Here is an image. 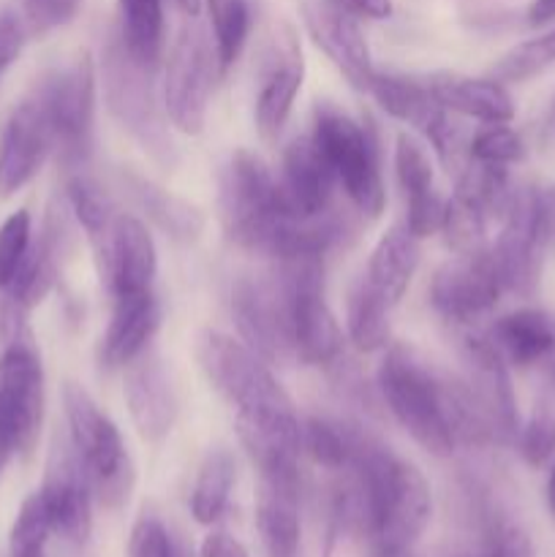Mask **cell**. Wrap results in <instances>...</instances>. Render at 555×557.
<instances>
[{"label": "cell", "instance_id": "obj_43", "mask_svg": "<svg viewBox=\"0 0 555 557\" xmlns=\"http://www.w3.org/2000/svg\"><path fill=\"white\" fill-rule=\"evenodd\" d=\"M526 156V145L509 125H488L468 141V158L490 166H509Z\"/></svg>", "mask_w": 555, "mask_h": 557}, {"label": "cell", "instance_id": "obj_8", "mask_svg": "<svg viewBox=\"0 0 555 557\" xmlns=\"http://www.w3.org/2000/svg\"><path fill=\"white\" fill-rule=\"evenodd\" d=\"M313 136L330 161L343 194L362 215L379 218L384 212L386 194L384 183H381L379 152H375V141L368 128H362L359 120L341 112L332 103H319Z\"/></svg>", "mask_w": 555, "mask_h": 557}, {"label": "cell", "instance_id": "obj_30", "mask_svg": "<svg viewBox=\"0 0 555 557\" xmlns=\"http://www.w3.org/2000/svg\"><path fill=\"white\" fill-rule=\"evenodd\" d=\"M120 41L136 63L152 69L163 49V0H120Z\"/></svg>", "mask_w": 555, "mask_h": 557}, {"label": "cell", "instance_id": "obj_47", "mask_svg": "<svg viewBox=\"0 0 555 557\" xmlns=\"http://www.w3.org/2000/svg\"><path fill=\"white\" fill-rule=\"evenodd\" d=\"M25 25L16 14L0 9V79H3L5 71L16 63V58L22 54L25 47Z\"/></svg>", "mask_w": 555, "mask_h": 557}, {"label": "cell", "instance_id": "obj_7", "mask_svg": "<svg viewBox=\"0 0 555 557\" xmlns=\"http://www.w3.org/2000/svg\"><path fill=\"white\" fill-rule=\"evenodd\" d=\"M150 71L152 69L136 63L120 36H114L103 52V96H107L109 112L139 141L141 150L150 152L152 161L161 166H174L177 147L169 134L166 117L158 107Z\"/></svg>", "mask_w": 555, "mask_h": 557}, {"label": "cell", "instance_id": "obj_35", "mask_svg": "<svg viewBox=\"0 0 555 557\" xmlns=\"http://www.w3.org/2000/svg\"><path fill=\"white\" fill-rule=\"evenodd\" d=\"M221 74L239 58L250 30L248 0H205Z\"/></svg>", "mask_w": 555, "mask_h": 557}, {"label": "cell", "instance_id": "obj_37", "mask_svg": "<svg viewBox=\"0 0 555 557\" xmlns=\"http://www.w3.org/2000/svg\"><path fill=\"white\" fill-rule=\"evenodd\" d=\"M52 533V522H49V511L44 506L41 493L27 495L22 500L14 525H11V557H47V542Z\"/></svg>", "mask_w": 555, "mask_h": 557}, {"label": "cell", "instance_id": "obj_19", "mask_svg": "<svg viewBox=\"0 0 555 557\" xmlns=\"http://www.w3.org/2000/svg\"><path fill=\"white\" fill-rule=\"evenodd\" d=\"M54 152L52 131L33 96L11 109L0 131V199L25 188Z\"/></svg>", "mask_w": 555, "mask_h": 557}, {"label": "cell", "instance_id": "obj_49", "mask_svg": "<svg viewBox=\"0 0 555 557\" xmlns=\"http://www.w3.org/2000/svg\"><path fill=\"white\" fill-rule=\"evenodd\" d=\"M343 9L365 20H386L392 16V0H337Z\"/></svg>", "mask_w": 555, "mask_h": 557}, {"label": "cell", "instance_id": "obj_9", "mask_svg": "<svg viewBox=\"0 0 555 557\" xmlns=\"http://www.w3.org/2000/svg\"><path fill=\"white\" fill-rule=\"evenodd\" d=\"M553 221V196L531 185L515 188V196L504 212V228L495 239V248L490 250L504 292L520 294V297H531L536 292Z\"/></svg>", "mask_w": 555, "mask_h": 557}, {"label": "cell", "instance_id": "obj_23", "mask_svg": "<svg viewBox=\"0 0 555 557\" xmlns=\"http://www.w3.org/2000/svg\"><path fill=\"white\" fill-rule=\"evenodd\" d=\"M161 324V305L156 294H123L114 297L112 315H109L107 332L101 337V364L107 368H128L139 354L147 351V343L156 335Z\"/></svg>", "mask_w": 555, "mask_h": 557}, {"label": "cell", "instance_id": "obj_46", "mask_svg": "<svg viewBox=\"0 0 555 557\" xmlns=\"http://www.w3.org/2000/svg\"><path fill=\"white\" fill-rule=\"evenodd\" d=\"M25 20L33 33H49L76 16L82 0H22Z\"/></svg>", "mask_w": 555, "mask_h": 557}, {"label": "cell", "instance_id": "obj_52", "mask_svg": "<svg viewBox=\"0 0 555 557\" xmlns=\"http://www.w3.org/2000/svg\"><path fill=\"white\" fill-rule=\"evenodd\" d=\"M370 557H417L414 549H373ZM449 557H468L466 553L462 555H449Z\"/></svg>", "mask_w": 555, "mask_h": 557}, {"label": "cell", "instance_id": "obj_39", "mask_svg": "<svg viewBox=\"0 0 555 557\" xmlns=\"http://www.w3.org/2000/svg\"><path fill=\"white\" fill-rule=\"evenodd\" d=\"M555 65V30L531 41L517 44L493 65V76L498 82H526Z\"/></svg>", "mask_w": 555, "mask_h": 557}, {"label": "cell", "instance_id": "obj_31", "mask_svg": "<svg viewBox=\"0 0 555 557\" xmlns=\"http://www.w3.org/2000/svg\"><path fill=\"white\" fill-rule=\"evenodd\" d=\"M395 305L375 292L365 277L348 294L346 326L348 337L359 351H379L390 341V315Z\"/></svg>", "mask_w": 555, "mask_h": 557}, {"label": "cell", "instance_id": "obj_33", "mask_svg": "<svg viewBox=\"0 0 555 557\" xmlns=\"http://www.w3.org/2000/svg\"><path fill=\"white\" fill-rule=\"evenodd\" d=\"M362 430L337 419L308 417L303 422V451L330 471H346Z\"/></svg>", "mask_w": 555, "mask_h": 557}, {"label": "cell", "instance_id": "obj_45", "mask_svg": "<svg viewBox=\"0 0 555 557\" xmlns=\"http://www.w3.org/2000/svg\"><path fill=\"white\" fill-rule=\"evenodd\" d=\"M446 215V201L441 199L439 190H428V194H419L406 199V228L417 239L430 237V234H439L444 226Z\"/></svg>", "mask_w": 555, "mask_h": 557}, {"label": "cell", "instance_id": "obj_34", "mask_svg": "<svg viewBox=\"0 0 555 557\" xmlns=\"http://www.w3.org/2000/svg\"><path fill=\"white\" fill-rule=\"evenodd\" d=\"M65 207H69L71 215L76 218V223L85 228L92 248H101L109 228H112V221L118 218V210H114L107 190H103L96 180L76 174V177H71L69 185H65Z\"/></svg>", "mask_w": 555, "mask_h": 557}, {"label": "cell", "instance_id": "obj_25", "mask_svg": "<svg viewBox=\"0 0 555 557\" xmlns=\"http://www.w3.org/2000/svg\"><path fill=\"white\" fill-rule=\"evenodd\" d=\"M368 90L386 114H392V117L400 120V123L417 128L419 134L428 136L433 145L452 125L449 114H446V109L435 101V96L430 92L428 82L424 79L397 74H379V71H375Z\"/></svg>", "mask_w": 555, "mask_h": 557}, {"label": "cell", "instance_id": "obj_10", "mask_svg": "<svg viewBox=\"0 0 555 557\" xmlns=\"http://www.w3.org/2000/svg\"><path fill=\"white\" fill-rule=\"evenodd\" d=\"M275 275L292 305L294 351L308 364H335L343 354V330L324 299V256L278 259Z\"/></svg>", "mask_w": 555, "mask_h": 557}, {"label": "cell", "instance_id": "obj_4", "mask_svg": "<svg viewBox=\"0 0 555 557\" xmlns=\"http://www.w3.org/2000/svg\"><path fill=\"white\" fill-rule=\"evenodd\" d=\"M63 411L69 422V441L79 460L85 462L92 493L103 506L118 509L134 490V462H131L118 424L76 381L63 386Z\"/></svg>", "mask_w": 555, "mask_h": 557}, {"label": "cell", "instance_id": "obj_36", "mask_svg": "<svg viewBox=\"0 0 555 557\" xmlns=\"http://www.w3.org/2000/svg\"><path fill=\"white\" fill-rule=\"evenodd\" d=\"M468 557H533L531 536L520 522L498 509H484L479 517V542Z\"/></svg>", "mask_w": 555, "mask_h": 557}, {"label": "cell", "instance_id": "obj_32", "mask_svg": "<svg viewBox=\"0 0 555 557\" xmlns=\"http://www.w3.org/2000/svg\"><path fill=\"white\" fill-rule=\"evenodd\" d=\"M237 466L226 449H215L205 457L190 493V515L199 525H215L223 517L232 495Z\"/></svg>", "mask_w": 555, "mask_h": 557}, {"label": "cell", "instance_id": "obj_38", "mask_svg": "<svg viewBox=\"0 0 555 557\" xmlns=\"http://www.w3.org/2000/svg\"><path fill=\"white\" fill-rule=\"evenodd\" d=\"M488 212L482 207H477L473 201L462 199V196H452V201H446V215L441 234L446 237L449 248H455L457 253H473V250L484 248V232H488Z\"/></svg>", "mask_w": 555, "mask_h": 557}, {"label": "cell", "instance_id": "obj_51", "mask_svg": "<svg viewBox=\"0 0 555 557\" xmlns=\"http://www.w3.org/2000/svg\"><path fill=\"white\" fill-rule=\"evenodd\" d=\"M14 451H16L14 441H11V433H9V428H5L3 417H0V476H3L5 466H9V460Z\"/></svg>", "mask_w": 555, "mask_h": 557}, {"label": "cell", "instance_id": "obj_13", "mask_svg": "<svg viewBox=\"0 0 555 557\" xmlns=\"http://www.w3.org/2000/svg\"><path fill=\"white\" fill-rule=\"evenodd\" d=\"M0 417L16 455H30L44 422V368L27 337L16 335L0 354Z\"/></svg>", "mask_w": 555, "mask_h": 557}, {"label": "cell", "instance_id": "obj_24", "mask_svg": "<svg viewBox=\"0 0 555 557\" xmlns=\"http://www.w3.org/2000/svg\"><path fill=\"white\" fill-rule=\"evenodd\" d=\"M424 82H428L430 92L446 112L479 120L484 125H506L515 120V101L495 76L493 79H482V76L441 71V74L428 76Z\"/></svg>", "mask_w": 555, "mask_h": 557}, {"label": "cell", "instance_id": "obj_6", "mask_svg": "<svg viewBox=\"0 0 555 557\" xmlns=\"http://www.w3.org/2000/svg\"><path fill=\"white\" fill-rule=\"evenodd\" d=\"M196 359L207 381L237 408V417H275L294 411L264 359L243 341L205 330L196 337Z\"/></svg>", "mask_w": 555, "mask_h": 557}, {"label": "cell", "instance_id": "obj_50", "mask_svg": "<svg viewBox=\"0 0 555 557\" xmlns=\"http://www.w3.org/2000/svg\"><path fill=\"white\" fill-rule=\"evenodd\" d=\"M550 20H555V0H533L528 5V22L531 25H544Z\"/></svg>", "mask_w": 555, "mask_h": 557}, {"label": "cell", "instance_id": "obj_22", "mask_svg": "<svg viewBox=\"0 0 555 557\" xmlns=\"http://www.w3.org/2000/svg\"><path fill=\"white\" fill-rule=\"evenodd\" d=\"M283 196L299 215H319L332 210V190L337 180L313 134L294 136L283 150L281 163Z\"/></svg>", "mask_w": 555, "mask_h": 557}, {"label": "cell", "instance_id": "obj_11", "mask_svg": "<svg viewBox=\"0 0 555 557\" xmlns=\"http://www.w3.org/2000/svg\"><path fill=\"white\" fill-rule=\"evenodd\" d=\"M221 74L215 44L199 30L185 27L169 52L163 71V112L180 134L196 136L205 131L215 76Z\"/></svg>", "mask_w": 555, "mask_h": 557}, {"label": "cell", "instance_id": "obj_21", "mask_svg": "<svg viewBox=\"0 0 555 557\" xmlns=\"http://www.w3.org/2000/svg\"><path fill=\"white\" fill-rule=\"evenodd\" d=\"M125 406L145 441L166 438L177 419V397L166 368L156 354H139L125 368Z\"/></svg>", "mask_w": 555, "mask_h": 557}, {"label": "cell", "instance_id": "obj_26", "mask_svg": "<svg viewBox=\"0 0 555 557\" xmlns=\"http://www.w3.org/2000/svg\"><path fill=\"white\" fill-rule=\"evenodd\" d=\"M488 337L501 357L517 368L547 362L555 357V315L539 308L511 310L495 321Z\"/></svg>", "mask_w": 555, "mask_h": 557}, {"label": "cell", "instance_id": "obj_16", "mask_svg": "<svg viewBox=\"0 0 555 557\" xmlns=\"http://www.w3.org/2000/svg\"><path fill=\"white\" fill-rule=\"evenodd\" d=\"M41 498L49 511L54 536L82 547L92 531V482L87 476L85 462L74 451V446L63 444L52 451L47 466V476L41 484Z\"/></svg>", "mask_w": 555, "mask_h": 557}, {"label": "cell", "instance_id": "obj_40", "mask_svg": "<svg viewBox=\"0 0 555 557\" xmlns=\"http://www.w3.org/2000/svg\"><path fill=\"white\" fill-rule=\"evenodd\" d=\"M33 243V221L27 210H16L0 223V288H9Z\"/></svg>", "mask_w": 555, "mask_h": 557}, {"label": "cell", "instance_id": "obj_54", "mask_svg": "<svg viewBox=\"0 0 555 557\" xmlns=\"http://www.w3.org/2000/svg\"><path fill=\"white\" fill-rule=\"evenodd\" d=\"M547 506L555 517V466H553V471H550V479H547Z\"/></svg>", "mask_w": 555, "mask_h": 557}, {"label": "cell", "instance_id": "obj_2", "mask_svg": "<svg viewBox=\"0 0 555 557\" xmlns=\"http://www.w3.org/2000/svg\"><path fill=\"white\" fill-rule=\"evenodd\" d=\"M346 473L362 504V533L370 539V547L414 549L433 515L422 471L381 441L359 433Z\"/></svg>", "mask_w": 555, "mask_h": 557}, {"label": "cell", "instance_id": "obj_42", "mask_svg": "<svg viewBox=\"0 0 555 557\" xmlns=\"http://www.w3.org/2000/svg\"><path fill=\"white\" fill-rule=\"evenodd\" d=\"M517 446L528 466H544L555 457V406L539 403L531 419L517 433Z\"/></svg>", "mask_w": 555, "mask_h": 557}, {"label": "cell", "instance_id": "obj_56", "mask_svg": "<svg viewBox=\"0 0 555 557\" xmlns=\"http://www.w3.org/2000/svg\"><path fill=\"white\" fill-rule=\"evenodd\" d=\"M553 120H555V109H553Z\"/></svg>", "mask_w": 555, "mask_h": 557}, {"label": "cell", "instance_id": "obj_3", "mask_svg": "<svg viewBox=\"0 0 555 557\" xmlns=\"http://www.w3.org/2000/svg\"><path fill=\"white\" fill-rule=\"evenodd\" d=\"M297 215L259 156L250 150L232 152L221 172V223L234 245L272 256L281 234Z\"/></svg>", "mask_w": 555, "mask_h": 557}, {"label": "cell", "instance_id": "obj_17", "mask_svg": "<svg viewBox=\"0 0 555 557\" xmlns=\"http://www.w3.org/2000/svg\"><path fill=\"white\" fill-rule=\"evenodd\" d=\"M305 63L299 49L297 33L288 25H281L270 38L264 52V63L259 71V90H256V128L261 139L272 141L286 125L292 114L297 92L303 90Z\"/></svg>", "mask_w": 555, "mask_h": 557}, {"label": "cell", "instance_id": "obj_5", "mask_svg": "<svg viewBox=\"0 0 555 557\" xmlns=\"http://www.w3.org/2000/svg\"><path fill=\"white\" fill-rule=\"evenodd\" d=\"M52 131V145L65 166H82L96 134V65L82 52L69 65L47 71L30 90Z\"/></svg>", "mask_w": 555, "mask_h": 557}, {"label": "cell", "instance_id": "obj_15", "mask_svg": "<svg viewBox=\"0 0 555 557\" xmlns=\"http://www.w3.org/2000/svg\"><path fill=\"white\" fill-rule=\"evenodd\" d=\"M501 292L504 283L493 253L482 248L473 253H457L435 272L430 283V302L446 321L471 324L495 308Z\"/></svg>", "mask_w": 555, "mask_h": 557}, {"label": "cell", "instance_id": "obj_1", "mask_svg": "<svg viewBox=\"0 0 555 557\" xmlns=\"http://www.w3.org/2000/svg\"><path fill=\"white\" fill-rule=\"evenodd\" d=\"M379 389L392 417L430 455L446 457L460 444H493L462 381L439 373L417 348H386Z\"/></svg>", "mask_w": 555, "mask_h": 557}, {"label": "cell", "instance_id": "obj_48", "mask_svg": "<svg viewBox=\"0 0 555 557\" xmlns=\"http://www.w3.org/2000/svg\"><path fill=\"white\" fill-rule=\"evenodd\" d=\"M199 557H250V555L237 539L229 536V533L215 531L210 533V536H205V542H201L199 547Z\"/></svg>", "mask_w": 555, "mask_h": 557}, {"label": "cell", "instance_id": "obj_41", "mask_svg": "<svg viewBox=\"0 0 555 557\" xmlns=\"http://www.w3.org/2000/svg\"><path fill=\"white\" fill-rule=\"evenodd\" d=\"M395 172L406 199H411V196H419V194H428V190L435 188L430 156L424 152V147L419 145L417 139H411L408 134L397 136Z\"/></svg>", "mask_w": 555, "mask_h": 557}, {"label": "cell", "instance_id": "obj_27", "mask_svg": "<svg viewBox=\"0 0 555 557\" xmlns=\"http://www.w3.org/2000/svg\"><path fill=\"white\" fill-rule=\"evenodd\" d=\"M299 490L303 484L261 482L256 495V531L267 557L299 555Z\"/></svg>", "mask_w": 555, "mask_h": 557}, {"label": "cell", "instance_id": "obj_55", "mask_svg": "<svg viewBox=\"0 0 555 557\" xmlns=\"http://www.w3.org/2000/svg\"><path fill=\"white\" fill-rule=\"evenodd\" d=\"M547 375H550V381H553V386H555V357L547 359Z\"/></svg>", "mask_w": 555, "mask_h": 557}, {"label": "cell", "instance_id": "obj_53", "mask_svg": "<svg viewBox=\"0 0 555 557\" xmlns=\"http://www.w3.org/2000/svg\"><path fill=\"white\" fill-rule=\"evenodd\" d=\"M174 3H177L188 16H196L201 9V0H174Z\"/></svg>", "mask_w": 555, "mask_h": 557}, {"label": "cell", "instance_id": "obj_20", "mask_svg": "<svg viewBox=\"0 0 555 557\" xmlns=\"http://www.w3.org/2000/svg\"><path fill=\"white\" fill-rule=\"evenodd\" d=\"M305 22H308L313 41L326 52V58L354 85L368 90L375 69L373 58H370V47L365 41V33L357 22V14L343 9L337 0H308L305 3Z\"/></svg>", "mask_w": 555, "mask_h": 557}, {"label": "cell", "instance_id": "obj_12", "mask_svg": "<svg viewBox=\"0 0 555 557\" xmlns=\"http://www.w3.org/2000/svg\"><path fill=\"white\" fill-rule=\"evenodd\" d=\"M232 315L239 337L267 364L297 357L292 337V305L286 286L270 277H239L232 288Z\"/></svg>", "mask_w": 555, "mask_h": 557}, {"label": "cell", "instance_id": "obj_29", "mask_svg": "<svg viewBox=\"0 0 555 557\" xmlns=\"http://www.w3.org/2000/svg\"><path fill=\"white\" fill-rule=\"evenodd\" d=\"M125 185H128L131 196L136 205L147 212L150 221H156L169 237L180 239V243H190L205 232V215L196 205L180 199L177 194L166 188H158L150 180L139 177V174H125Z\"/></svg>", "mask_w": 555, "mask_h": 557}, {"label": "cell", "instance_id": "obj_14", "mask_svg": "<svg viewBox=\"0 0 555 557\" xmlns=\"http://www.w3.org/2000/svg\"><path fill=\"white\" fill-rule=\"evenodd\" d=\"M462 389L468 400L477 408L479 419L488 428L493 444H511L520 433V417H517L515 389H511L509 368L501 357L498 348L493 346L488 335H471L462 351Z\"/></svg>", "mask_w": 555, "mask_h": 557}, {"label": "cell", "instance_id": "obj_44", "mask_svg": "<svg viewBox=\"0 0 555 557\" xmlns=\"http://www.w3.org/2000/svg\"><path fill=\"white\" fill-rule=\"evenodd\" d=\"M128 557H185V553L174 544L172 533L158 517L145 515L131 531Z\"/></svg>", "mask_w": 555, "mask_h": 557}, {"label": "cell", "instance_id": "obj_18", "mask_svg": "<svg viewBox=\"0 0 555 557\" xmlns=\"http://www.w3.org/2000/svg\"><path fill=\"white\" fill-rule=\"evenodd\" d=\"M96 259L101 281H107L112 297L150 292L152 288L158 272V253L150 232L139 218L118 212L107 239L96 250Z\"/></svg>", "mask_w": 555, "mask_h": 557}, {"label": "cell", "instance_id": "obj_28", "mask_svg": "<svg viewBox=\"0 0 555 557\" xmlns=\"http://www.w3.org/2000/svg\"><path fill=\"white\" fill-rule=\"evenodd\" d=\"M417 267L419 239L406 226H395L379 239V245L370 253L368 272L362 277L375 292L384 294L392 305H397L403 294H406Z\"/></svg>", "mask_w": 555, "mask_h": 557}]
</instances>
